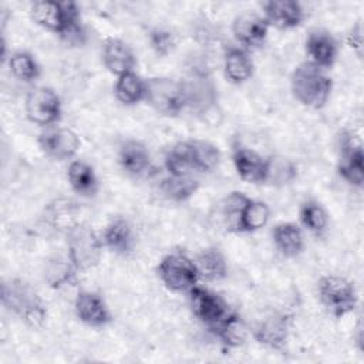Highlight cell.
Segmentation results:
<instances>
[{
    "instance_id": "27",
    "label": "cell",
    "mask_w": 364,
    "mask_h": 364,
    "mask_svg": "<svg viewBox=\"0 0 364 364\" xmlns=\"http://www.w3.org/2000/svg\"><path fill=\"white\" fill-rule=\"evenodd\" d=\"M269 216L270 210L264 202L249 198L240 212L236 232H256L266 226Z\"/></svg>"
},
{
    "instance_id": "39",
    "label": "cell",
    "mask_w": 364,
    "mask_h": 364,
    "mask_svg": "<svg viewBox=\"0 0 364 364\" xmlns=\"http://www.w3.org/2000/svg\"><path fill=\"white\" fill-rule=\"evenodd\" d=\"M347 43L348 46L357 51L358 55H361V44H363V27L361 23L358 21L355 26H353V28L350 30L348 36H347Z\"/></svg>"
},
{
    "instance_id": "2",
    "label": "cell",
    "mask_w": 364,
    "mask_h": 364,
    "mask_svg": "<svg viewBox=\"0 0 364 364\" xmlns=\"http://www.w3.org/2000/svg\"><path fill=\"white\" fill-rule=\"evenodd\" d=\"M1 300L4 307L16 313L31 328H40L47 318V309L41 297L23 280L4 283Z\"/></svg>"
},
{
    "instance_id": "16",
    "label": "cell",
    "mask_w": 364,
    "mask_h": 364,
    "mask_svg": "<svg viewBox=\"0 0 364 364\" xmlns=\"http://www.w3.org/2000/svg\"><path fill=\"white\" fill-rule=\"evenodd\" d=\"M306 53L310 63L320 68H330L337 58V43L327 31H311L306 40Z\"/></svg>"
},
{
    "instance_id": "5",
    "label": "cell",
    "mask_w": 364,
    "mask_h": 364,
    "mask_svg": "<svg viewBox=\"0 0 364 364\" xmlns=\"http://www.w3.org/2000/svg\"><path fill=\"white\" fill-rule=\"evenodd\" d=\"M102 243L97 233L85 225L68 232V257L77 270L94 267L101 257Z\"/></svg>"
},
{
    "instance_id": "35",
    "label": "cell",
    "mask_w": 364,
    "mask_h": 364,
    "mask_svg": "<svg viewBox=\"0 0 364 364\" xmlns=\"http://www.w3.org/2000/svg\"><path fill=\"white\" fill-rule=\"evenodd\" d=\"M9 67H10L11 74L16 78H18L20 81L30 82V81L38 78V75H40V67H38L37 61L34 60V57L31 54L24 53V51L14 53L9 60Z\"/></svg>"
},
{
    "instance_id": "6",
    "label": "cell",
    "mask_w": 364,
    "mask_h": 364,
    "mask_svg": "<svg viewBox=\"0 0 364 364\" xmlns=\"http://www.w3.org/2000/svg\"><path fill=\"white\" fill-rule=\"evenodd\" d=\"M158 274L162 283L173 291L191 290L199 277L195 262L182 253L166 255L158 264Z\"/></svg>"
},
{
    "instance_id": "22",
    "label": "cell",
    "mask_w": 364,
    "mask_h": 364,
    "mask_svg": "<svg viewBox=\"0 0 364 364\" xmlns=\"http://www.w3.org/2000/svg\"><path fill=\"white\" fill-rule=\"evenodd\" d=\"M31 17L38 26L55 34L61 36V33L64 31L65 18L61 3L51 0L34 1L31 6Z\"/></svg>"
},
{
    "instance_id": "32",
    "label": "cell",
    "mask_w": 364,
    "mask_h": 364,
    "mask_svg": "<svg viewBox=\"0 0 364 364\" xmlns=\"http://www.w3.org/2000/svg\"><path fill=\"white\" fill-rule=\"evenodd\" d=\"M75 272L77 269L71 263L70 257H55L54 260H50V263L46 267V279L50 283L51 287L60 289L64 286H70L75 282Z\"/></svg>"
},
{
    "instance_id": "1",
    "label": "cell",
    "mask_w": 364,
    "mask_h": 364,
    "mask_svg": "<svg viewBox=\"0 0 364 364\" xmlns=\"http://www.w3.org/2000/svg\"><path fill=\"white\" fill-rule=\"evenodd\" d=\"M331 78L316 64L306 61L296 67L291 75V91L306 107L318 109L326 105L331 92Z\"/></svg>"
},
{
    "instance_id": "29",
    "label": "cell",
    "mask_w": 364,
    "mask_h": 364,
    "mask_svg": "<svg viewBox=\"0 0 364 364\" xmlns=\"http://www.w3.org/2000/svg\"><path fill=\"white\" fill-rule=\"evenodd\" d=\"M218 338L230 348L239 347L243 344L246 337L245 324L239 314L230 311L219 324H216L213 328H210Z\"/></svg>"
},
{
    "instance_id": "24",
    "label": "cell",
    "mask_w": 364,
    "mask_h": 364,
    "mask_svg": "<svg viewBox=\"0 0 364 364\" xmlns=\"http://www.w3.org/2000/svg\"><path fill=\"white\" fill-rule=\"evenodd\" d=\"M67 178L71 188L81 196H92L98 191V181L92 166L82 161H73L68 165Z\"/></svg>"
},
{
    "instance_id": "3",
    "label": "cell",
    "mask_w": 364,
    "mask_h": 364,
    "mask_svg": "<svg viewBox=\"0 0 364 364\" xmlns=\"http://www.w3.org/2000/svg\"><path fill=\"white\" fill-rule=\"evenodd\" d=\"M145 100L162 115L175 117L188 105L183 82L166 77H156L145 81Z\"/></svg>"
},
{
    "instance_id": "13",
    "label": "cell",
    "mask_w": 364,
    "mask_h": 364,
    "mask_svg": "<svg viewBox=\"0 0 364 364\" xmlns=\"http://www.w3.org/2000/svg\"><path fill=\"white\" fill-rule=\"evenodd\" d=\"M77 317L92 327H101L108 324L112 317L105 301L92 291H80L74 303Z\"/></svg>"
},
{
    "instance_id": "25",
    "label": "cell",
    "mask_w": 364,
    "mask_h": 364,
    "mask_svg": "<svg viewBox=\"0 0 364 364\" xmlns=\"http://www.w3.org/2000/svg\"><path fill=\"white\" fill-rule=\"evenodd\" d=\"M253 74V63L246 51L230 47L225 54V75L233 84L247 81Z\"/></svg>"
},
{
    "instance_id": "17",
    "label": "cell",
    "mask_w": 364,
    "mask_h": 364,
    "mask_svg": "<svg viewBox=\"0 0 364 364\" xmlns=\"http://www.w3.org/2000/svg\"><path fill=\"white\" fill-rule=\"evenodd\" d=\"M102 61L109 73L119 77L132 71L135 55L122 40L108 38L102 46Z\"/></svg>"
},
{
    "instance_id": "33",
    "label": "cell",
    "mask_w": 364,
    "mask_h": 364,
    "mask_svg": "<svg viewBox=\"0 0 364 364\" xmlns=\"http://www.w3.org/2000/svg\"><path fill=\"white\" fill-rule=\"evenodd\" d=\"M192 162L195 171L209 172L215 169L220 161L219 149L206 141H191Z\"/></svg>"
},
{
    "instance_id": "34",
    "label": "cell",
    "mask_w": 364,
    "mask_h": 364,
    "mask_svg": "<svg viewBox=\"0 0 364 364\" xmlns=\"http://www.w3.org/2000/svg\"><path fill=\"white\" fill-rule=\"evenodd\" d=\"M297 176L296 165L283 156H274L267 159L266 181L273 185H286Z\"/></svg>"
},
{
    "instance_id": "31",
    "label": "cell",
    "mask_w": 364,
    "mask_h": 364,
    "mask_svg": "<svg viewBox=\"0 0 364 364\" xmlns=\"http://www.w3.org/2000/svg\"><path fill=\"white\" fill-rule=\"evenodd\" d=\"M199 188V182L189 176H172L169 175L161 182L162 193L173 200V202H183L188 200Z\"/></svg>"
},
{
    "instance_id": "8",
    "label": "cell",
    "mask_w": 364,
    "mask_h": 364,
    "mask_svg": "<svg viewBox=\"0 0 364 364\" xmlns=\"http://www.w3.org/2000/svg\"><path fill=\"white\" fill-rule=\"evenodd\" d=\"M189 303L193 314L209 328H213L230 313L226 303L216 293L199 286L189 290Z\"/></svg>"
},
{
    "instance_id": "20",
    "label": "cell",
    "mask_w": 364,
    "mask_h": 364,
    "mask_svg": "<svg viewBox=\"0 0 364 364\" xmlns=\"http://www.w3.org/2000/svg\"><path fill=\"white\" fill-rule=\"evenodd\" d=\"M122 169L132 176H144L151 171V156L148 149L138 141H127L118 154Z\"/></svg>"
},
{
    "instance_id": "37",
    "label": "cell",
    "mask_w": 364,
    "mask_h": 364,
    "mask_svg": "<svg viewBox=\"0 0 364 364\" xmlns=\"http://www.w3.org/2000/svg\"><path fill=\"white\" fill-rule=\"evenodd\" d=\"M247 196L242 192H232L229 196L225 198L223 206H222V215L226 220V226L229 230H235L237 228V220L240 216V212L247 202Z\"/></svg>"
},
{
    "instance_id": "9",
    "label": "cell",
    "mask_w": 364,
    "mask_h": 364,
    "mask_svg": "<svg viewBox=\"0 0 364 364\" xmlns=\"http://www.w3.org/2000/svg\"><path fill=\"white\" fill-rule=\"evenodd\" d=\"M38 145L41 151L51 159L64 161L77 154L80 148V139L71 129L55 128L40 134Z\"/></svg>"
},
{
    "instance_id": "10",
    "label": "cell",
    "mask_w": 364,
    "mask_h": 364,
    "mask_svg": "<svg viewBox=\"0 0 364 364\" xmlns=\"http://www.w3.org/2000/svg\"><path fill=\"white\" fill-rule=\"evenodd\" d=\"M340 175L351 185L363 186L364 182V154L361 144H357L351 135L341 138Z\"/></svg>"
},
{
    "instance_id": "38",
    "label": "cell",
    "mask_w": 364,
    "mask_h": 364,
    "mask_svg": "<svg viewBox=\"0 0 364 364\" xmlns=\"http://www.w3.org/2000/svg\"><path fill=\"white\" fill-rule=\"evenodd\" d=\"M149 37V44L152 47V50L159 55V57H165L168 54L172 53V50L175 48V36L172 31L165 30V28H152L148 34Z\"/></svg>"
},
{
    "instance_id": "23",
    "label": "cell",
    "mask_w": 364,
    "mask_h": 364,
    "mask_svg": "<svg viewBox=\"0 0 364 364\" xmlns=\"http://www.w3.org/2000/svg\"><path fill=\"white\" fill-rule=\"evenodd\" d=\"M273 240L279 252L286 257H294L301 253L304 240L300 228L293 222H282L273 229Z\"/></svg>"
},
{
    "instance_id": "36",
    "label": "cell",
    "mask_w": 364,
    "mask_h": 364,
    "mask_svg": "<svg viewBox=\"0 0 364 364\" xmlns=\"http://www.w3.org/2000/svg\"><path fill=\"white\" fill-rule=\"evenodd\" d=\"M300 219L303 225L314 235H321L328 223V218L323 206L316 202H306L300 209Z\"/></svg>"
},
{
    "instance_id": "28",
    "label": "cell",
    "mask_w": 364,
    "mask_h": 364,
    "mask_svg": "<svg viewBox=\"0 0 364 364\" xmlns=\"http://www.w3.org/2000/svg\"><path fill=\"white\" fill-rule=\"evenodd\" d=\"M114 92L117 100L125 105L138 104L141 100L145 98V81L132 71L127 73L118 77L114 87Z\"/></svg>"
},
{
    "instance_id": "21",
    "label": "cell",
    "mask_w": 364,
    "mask_h": 364,
    "mask_svg": "<svg viewBox=\"0 0 364 364\" xmlns=\"http://www.w3.org/2000/svg\"><path fill=\"white\" fill-rule=\"evenodd\" d=\"M104 243L117 255L127 256L134 250L135 239L131 225L122 219L117 218L109 222L104 230Z\"/></svg>"
},
{
    "instance_id": "12",
    "label": "cell",
    "mask_w": 364,
    "mask_h": 364,
    "mask_svg": "<svg viewBox=\"0 0 364 364\" xmlns=\"http://www.w3.org/2000/svg\"><path fill=\"white\" fill-rule=\"evenodd\" d=\"M289 336V320L280 313H270L260 318L253 328V337L257 343L270 348L280 350Z\"/></svg>"
},
{
    "instance_id": "14",
    "label": "cell",
    "mask_w": 364,
    "mask_h": 364,
    "mask_svg": "<svg viewBox=\"0 0 364 364\" xmlns=\"http://www.w3.org/2000/svg\"><path fill=\"white\" fill-rule=\"evenodd\" d=\"M264 18L267 24L277 28H293L304 18V11L297 1L291 0H272L263 3Z\"/></svg>"
},
{
    "instance_id": "7",
    "label": "cell",
    "mask_w": 364,
    "mask_h": 364,
    "mask_svg": "<svg viewBox=\"0 0 364 364\" xmlns=\"http://www.w3.org/2000/svg\"><path fill=\"white\" fill-rule=\"evenodd\" d=\"M26 114L34 124L51 125L61 117L60 97L53 88H34L26 98Z\"/></svg>"
},
{
    "instance_id": "15",
    "label": "cell",
    "mask_w": 364,
    "mask_h": 364,
    "mask_svg": "<svg viewBox=\"0 0 364 364\" xmlns=\"http://www.w3.org/2000/svg\"><path fill=\"white\" fill-rule=\"evenodd\" d=\"M186 92V102L191 108L203 112L216 101V90L210 78L199 71L191 74L186 82H183Z\"/></svg>"
},
{
    "instance_id": "30",
    "label": "cell",
    "mask_w": 364,
    "mask_h": 364,
    "mask_svg": "<svg viewBox=\"0 0 364 364\" xmlns=\"http://www.w3.org/2000/svg\"><path fill=\"white\" fill-rule=\"evenodd\" d=\"M165 166L172 176H189L193 168L191 142H178L165 158Z\"/></svg>"
},
{
    "instance_id": "18",
    "label": "cell",
    "mask_w": 364,
    "mask_h": 364,
    "mask_svg": "<svg viewBox=\"0 0 364 364\" xmlns=\"http://www.w3.org/2000/svg\"><path fill=\"white\" fill-rule=\"evenodd\" d=\"M233 165L237 175L252 183H259L266 181L267 159H264L257 152L247 148H236L233 151Z\"/></svg>"
},
{
    "instance_id": "26",
    "label": "cell",
    "mask_w": 364,
    "mask_h": 364,
    "mask_svg": "<svg viewBox=\"0 0 364 364\" xmlns=\"http://www.w3.org/2000/svg\"><path fill=\"white\" fill-rule=\"evenodd\" d=\"M199 276L206 280H220L228 274V263L222 252L216 247H208L198 255L195 262Z\"/></svg>"
},
{
    "instance_id": "11",
    "label": "cell",
    "mask_w": 364,
    "mask_h": 364,
    "mask_svg": "<svg viewBox=\"0 0 364 364\" xmlns=\"http://www.w3.org/2000/svg\"><path fill=\"white\" fill-rule=\"evenodd\" d=\"M233 34L236 40L246 47H259L267 36L269 24L264 17L253 11H243L233 20Z\"/></svg>"
},
{
    "instance_id": "19",
    "label": "cell",
    "mask_w": 364,
    "mask_h": 364,
    "mask_svg": "<svg viewBox=\"0 0 364 364\" xmlns=\"http://www.w3.org/2000/svg\"><path fill=\"white\" fill-rule=\"evenodd\" d=\"M81 209L78 205L70 199H55L46 208L44 219L46 222L57 229L71 232L74 228L80 226Z\"/></svg>"
},
{
    "instance_id": "4",
    "label": "cell",
    "mask_w": 364,
    "mask_h": 364,
    "mask_svg": "<svg viewBox=\"0 0 364 364\" xmlns=\"http://www.w3.org/2000/svg\"><path fill=\"white\" fill-rule=\"evenodd\" d=\"M318 296L321 303L334 317L351 313L357 306V291L354 284L340 276H324L318 282Z\"/></svg>"
}]
</instances>
